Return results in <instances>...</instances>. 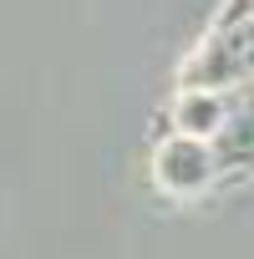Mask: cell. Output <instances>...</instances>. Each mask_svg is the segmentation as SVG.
Returning a JSON list of instances; mask_svg holds the SVG:
<instances>
[{
  "mask_svg": "<svg viewBox=\"0 0 254 259\" xmlns=\"http://www.w3.org/2000/svg\"><path fill=\"white\" fill-rule=\"evenodd\" d=\"M219 178H224L219 148L203 143V138L168 133V138L153 148V183H158V193L173 198V203H198L203 193H214Z\"/></svg>",
  "mask_w": 254,
  "mask_h": 259,
  "instance_id": "cell-1",
  "label": "cell"
},
{
  "mask_svg": "<svg viewBox=\"0 0 254 259\" xmlns=\"http://www.w3.org/2000/svg\"><path fill=\"white\" fill-rule=\"evenodd\" d=\"M229 117L234 112H229V97L219 87H183V97L173 102V133L214 143L224 127H229Z\"/></svg>",
  "mask_w": 254,
  "mask_h": 259,
  "instance_id": "cell-2",
  "label": "cell"
},
{
  "mask_svg": "<svg viewBox=\"0 0 254 259\" xmlns=\"http://www.w3.org/2000/svg\"><path fill=\"white\" fill-rule=\"evenodd\" d=\"M239 16H254V0H229L219 11V26H239Z\"/></svg>",
  "mask_w": 254,
  "mask_h": 259,
  "instance_id": "cell-3",
  "label": "cell"
}]
</instances>
